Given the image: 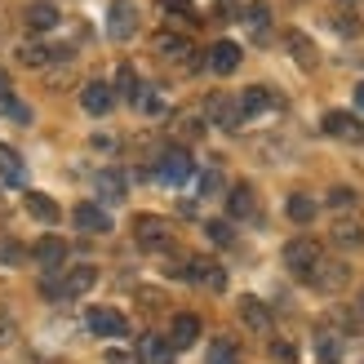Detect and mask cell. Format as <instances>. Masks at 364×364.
<instances>
[{"label":"cell","instance_id":"8d00e7d4","mask_svg":"<svg viewBox=\"0 0 364 364\" xmlns=\"http://www.w3.org/2000/svg\"><path fill=\"white\" fill-rule=\"evenodd\" d=\"M329 205H333V209H355V191H351V187H333V191H329Z\"/></svg>","mask_w":364,"mask_h":364},{"label":"cell","instance_id":"d6986e66","mask_svg":"<svg viewBox=\"0 0 364 364\" xmlns=\"http://www.w3.org/2000/svg\"><path fill=\"white\" fill-rule=\"evenodd\" d=\"M240 320L249 324L253 333H267V329H271V311H267L258 298H240Z\"/></svg>","mask_w":364,"mask_h":364},{"label":"cell","instance_id":"7c38bea8","mask_svg":"<svg viewBox=\"0 0 364 364\" xmlns=\"http://www.w3.org/2000/svg\"><path fill=\"white\" fill-rule=\"evenodd\" d=\"M209 120H218L223 129H235V124L245 120V116H240V102L227 98V94H213V98H209Z\"/></svg>","mask_w":364,"mask_h":364},{"label":"cell","instance_id":"cb8c5ba5","mask_svg":"<svg viewBox=\"0 0 364 364\" xmlns=\"http://www.w3.org/2000/svg\"><path fill=\"white\" fill-rule=\"evenodd\" d=\"M142 355H147L151 364H173V347H169V338H160V333L142 338Z\"/></svg>","mask_w":364,"mask_h":364},{"label":"cell","instance_id":"9a60e30c","mask_svg":"<svg viewBox=\"0 0 364 364\" xmlns=\"http://www.w3.org/2000/svg\"><path fill=\"white\" fill-rule=\"evenodd\" d=\"M94 187H98V200H107V205H120V200H124V173H120V169H98Z\"/></svg>","mask_w":364,"mask_h":364},{"label":"cell","instance_id":"484cf974","mask_svg":"<svg viewBox=\"0 0 364 364\" xmlns=\"http://www.w3.org/2000/svg\"><path fill=\"white\" fill-rule=\"evenodd\" d=\"M333 245H338V249H351V253H355V249L364 245V227L355 223V218H351V223H338V227H333Z\"/></svg>","mask_w":364,"mask_h":364},{"label":"cell","instance_id":"f6af8a7d","mask_svg":"<svg viewBox=\"0 0 364 364\" xmlns=\"http://www.w3.org/2000/svg\"><path fill=\"white\" fill-rule=\"evenodd\" d=\"M0 94H5V76H0Z\"/></svg>","mask_w":364,"mask_h":364},{"label":"cell","instance_id":"1f68e13d","mask_svg":"<svg viewBox=\"0 0 364 364\" xmlns=\"http://www.w3.org/2000/svg\"><path fill=\"white\" fill-rule=\"evenodd\" d=\"M134 107H142L147 116H160V112H165V98H156V89H138Z\"/></svg>","mask_w":364,"mask_h":364},{"label":"cell","instance_id":"5b68a950","mask_svg":"<svg viewBox=\"0 0 364 364\" xmlns=\"http://www.w3.org/2000/svg\"><path fill=\"white\" fill-rule=\"evenodd\" d=\"M85 324H89V329H94L98 338H124V333H129L124 316L112 311V306H89V311H85Z\"/></svg>","mask_w":364,"mask_h":364},{"label":"cell","instance_id":"30bf717a","mask_svg":"<svg viewBox=\"0 0 364 364\" xmlns=\"http://www.w3.org/2000/svg\"><path fill=\"white\" fill-rule=\"evenodd\" d=\"M80 107L89 116H107L116 107V94H112V85H102V80H94V85H85L80 89Z\"/></svg>","mask_w":364,"mask_h":364},{"label":"cell","instance_id":"5bb4252c","mask_svg":"<svg viewBox=\"0 0 364 364\" xmlns=\"http://www.w3.org/2000/svg\"><path fill=\"white\" fill-rule=\"evenodd\" d=\"M235 102H240V116L249 120V116L267 112V107H276V94H271V89H262V85H253V89H245V94H235Z\"/></svg>","mask_w":364,"mask_h":364},{"label":"cell","instance_id":"83f0119b","mask_svg":"<svg viewBox=\"0 0 364 364\" xmlns=\"http://www.w3.org/2000/svg\"><path fill=\"white\" fill-rule=\"evenodd\" d=\"M316 351H320L324 364H342V347H338V338H333L329 329H320V333H316Z\"/></svg>","mask_w":364,"mask_h":364},{"label":"cell","instance_id":"4dcf8cb0","mask_svg":"<svg viewBox=\"0 0 364 364\" xmlns=\"http://www.w3.org/2000/svg\"><path fill=\"white\" fill-rule=\"evenodd\" d=\"M112 94H124V98H138V76H134V67H120L116 71V89H112Z\"/></svg>","mask_w":364,"mask_h":364},{"label":"cell","instance_id":"7a4b0ae2","mask_svg":"<svg viewBox=\"0 0 364 364\" xmlns=\"http://www.w3.org/2000/svg\"><path fill=\"white\" fill-rule=\"evenodd\" d=\"M94 280H98V271L85 262V267H71L63 280H45V294H53V298H80V294L94 289Z\"/></svg>","mask_w":364,"mask_h":364},{"label":"cell","instance_id":"2e32d148","mask_svg":"<svg viewBox=\"0 0 364 364\" xmlns=\"http://www.w3.org/2000/svg\"><path fill=\"white\" fill-rule=\"evenodd\" d=\"M200 338V320L196 316H173V329H169V347L182 351V347H196Z\"/></svg>","mask_w":364,"mask_h":364},{"label":"cell","instance_id":"e0dca14e","mask_svg":"<svg viewBox=\"0 0 364 364\" xmlns=\"http://www.w3.org/2000/svg\"><path fill=\"white\" fill-rule=\"evenodd\" d=\"M76 227H80V231H98V235H107V231H112V218H107L102 205H89V200H85V205L76 209Z\"/></svg>","mask_w":364,"mask_h":364},{"label":"cell","instance_id":"7bdbcfd3","mask_svg":"<svg viewBox=\"0 0 364 364\" xmlns=\"http://www.w3.org/2000/svg\"><path fill=\"white\" fill-rule=\"evenodd\" d=\"M271 355H276V360H284V364H289V360H294V347H289V342H276V347H271Z\"/></svg>","mask_w":364,"mask_h":364},{"label":"cell","instance_id":"ac0fdd59","mask_svg":"<svg viewBox=\"0 0 364 364\" xmlns=\"http://www.w3.org/2000/svg\"><path fill=\"white\" fill-rule=\"evenodd\" d=\"M67 258V240H58V235H45L41 245H36V262H41L45 271H58Z\"/></svg>","mask_w":364,"mask_h":364},{"label":"cell","instance_id":"4fadbf2b","mask_svg":"<svg viewBox=\"0 0 364 364\" xmlns=\"http://www.w3.org/2000/svg\"><path fill=\"white\" fill-rule=\"evenodd\" d=\"M0 182H5V187H23L27 182V165L14 147H0Z\"/></svg>","mask_w":364,"mask_h":364},{"label":"cell","instance_id":"60d3db41","mask_svg":"<svg viewBox=\"0 0 364 364\" xmlns=\"http://www.w3.org/2000/svg\"><path fill=\"white\" fill-rule=\"evenodd\" d=\"M0 262H23V249L14 240H0Z\"/></svg>","mask_w":364,"mask_h":364},{"label":"cell","instance_id":"8fae6325","mask_svg":"<svg viewBox=\"0 0 364 364\" xmlns=\"http://www.w3.org/2000/svg\"><path fill=\"white\" fill-rule=\"evenodd\" d=\"M324 134H329V138H342V142H355V138H364L360 120H355L351 112H329V116H324Z\"/></svg>","mask_w":364,"mask_h":364},{"label":"cell","instance_id":"f1b7e54d","mask_svg":"<svg viewBox=\"0 0 364 364\" xmlns=\"http://www.w3.org/2000/svg\"><path fill=\"white\" fill-rule=\"evenodd\" d=\"M53 58V53L45 49V45H36V41H27V45H18V63L23 67H45Z\"/></svg>","mask_w":364,"mask_h":364},{"label":"cell","instance_id":"836d02e7","mask_svg":"<svg viewBox=\"0 0 364 364\" xmlns=\"http://www.w3.org/2000/svg\"><path fill=\"white\" fill-rule=\"evenodd\" d=\"M267 23H271V9L262 5V0H253V5H249V27L258 36H267Z\"/></svg>","mask_w":364,"mask_h":364},{"label":"cell","instance_id":"ee69618b","mask_svg":"<svg viewBox=\"0 0 364 364\" xmlns=\"http://www.w3.org/2000/svg\"><path fill=\"white\" fill-rule=\"evenodd\" d=\"M355 107L364 112V85H355Z\"/></svg>","mask_w":364,"mask_h":364},{"label":"cell","instance_id":"f35d334b","mask_svg":"<svg viewBox=\"0 0 364 364\" xmlns=\"http://www.w3.org/2000/svg\"><path fill=\"white\" fill-rule=\"evenodd\" d=\"M160 9H169V14H182V18H196V5L191 0H156Z\"/></svg>","mask_w":364,"mask_h":364},{"label":"cell","instance_id":"9c48e42d","mask_svg":"<svg viewBox=\"0 0 364 364\" xmlns=\"http://www.w3.org/2000/svg\"><path fill=\"white\" fill-rule=\"evenodd\" d=\"M306 280H311L320 294H338V289L347 284V267H342V262H324V258H320V262L311 267V276H306Z\"/></svg>","mask_w":364,"mask_h":364},{"label":"cell","instance_id":"ba28073f","mask_svg":"<svg viewBox=\"0 0 364 364\" xmlns=\"http://www.w3.org/2000/svg\"><path fill=\"white\" fill-rule=\"evenodd\" d=\"M205 67L218 71V76H231V71L240 67V45H235V41H218V45L205 53Z\"/></svg>","mask_w":364,"mask_h":364},{"label":"cell","instance_id":"8992f818","mask_svg":"<svg viewBox=\"0 0 364 364\" xmlns=\"http://www.w3.org/2000/svg\"><path fill=\"white\" fill-rule=\"evenodd\" d=\"M191 156H187V147H169L165 156H160V182H169V187H178V182H187L191 178Z\"/></svg>","mask_w":364,"mask_h":364},{"label":"cell","instance_id":"bcb514c9","mask_svg":"<svg viewBox=\"0 0 364 364\" xmlns=\"http://www.w3.org/2000/svg\"><path fill=\"white\" fill-rule=\"evenodd\" d=\"M360 311H364V298H360Z\"/></svg>","mask_w":364,"mask_h":364},{"label":"cell","instance_id":"74e56055","mask_svg":"<svg viewBox=\"0 0 364 364\" xmlns=\"http://www.w3.org/2000/svg\"><path fill=\"white\" fill-rule=\"evenodd\" d=\"M205 235H209L213 245H231V223H209Z\"/></svg>","mask_w":364,"mask_h":364},{"label":"cell","instance_id":"44dd1931","mask_svg":"<svg viewBox=\"0 0 364 364\" xmlns=\"http://www.w3.org/2000/svg\"><path fill=\"white\" fill-rule=\"evenodd\" d=\"M58 23H63V18H58V9H53V5H45V0L27 9V27H31V31H53Z\"/></svg>","mask_w":364,"mask_h":364},{"label":"cell","instance_id":"e575fe53","mask_svg":"<svg viewBox=\"0 0 364 364\" xmlns=\"http://www.w3.org/2000/svg\"><path fill=\"white\" fill-rule=\"evenodd\" d=\"M218 191H223V173H218V169H205V173H200V196H218Z\"/></svg>","mask_w":364,"mask_h":364},{"label":"cell","instance_id":"d4e9b609","mask_svg":"<svg viewBox=\"0 0 364 364\" xmlns=\"http://www.w3.org/2000/svg\"><path fill=\"white\" fill-rule=\"evenodd\" d=\"M227 209H231V218H253V209H258V205H253V187H245V182H240V187H231Z\"/></svg>","mask_w":364,"mask_h":364},{"label":"cell","instance_id":"277c9868","mask_svg":"<svg viewBox=\"0 0 364 364\" xmlns=\"http://www.w3.org/2000/svg\"><path fill=\"white\" fill-rule=\"evenodd\" d=\"M134 31H138V5L134 0H116L112 14H107V36L112 41H129Z\"/></svg>","mask_w":364,"mask_h":364},{"label":"cell","instance_id":"7402d4cb","mask_svg":"<svg viewBox=\"0 0 364 364\" xmlns=\"http://www.w3.org/2000/svg\"><path fill=\"white\" fill-rule=\"evenodd\" d=\"M156 53L160 58H191V45L182 41V36H173V31H160L156 36Z\"/></svg>","mask_w":364,"mask_h":364},{"label":"cell","instance_id":"3957f363","mask_svg":"<svg viewBox=\"0 0 364 364\" xmlns=\"http://www.w3.org/2000/svg\"><path fill=\"white\" fill-rule=\"evenodd\" d=\"M320 262V245L311 235H298V240L284 245V267L294 271V276H311V267Z\"/></svg>","mask_w":364,"mask_h":364},{"label":"cell","instance_id":"6da1fadb","mask_svg":"<svg viewBox=\"0 0 364 364\" xmlns=\"http://www.w3.org/2000/svg\"><path fill=\"white\" fill-rule=\"evenodd\" d=\"M134 240H138L142 249L160 253V249H169V245H173V227L165 223V218H151V213H142V218H134Z\"/></svg>","mask_w":364,"mask_h":364},{"label":"cell","instance_id":"52a82bcc","mask_svg":"<svg viewBox=\"0 0 364 364\" xmlns=\"http://www.w3.org/2000/svg\"><path fill=\"white\" fill-rule=\"evenodd\" d=\"M178 276H187L191 284H205V289H213V294H218V289L227 284V276H223V267H218V262H209V258H191L187 267L178 271Z\"/></svg>","mask_w":364,"mask_h":364},{"label":"cell","instance_id":"d590c367","mask_svg":"<svg viewBox=\"0 0 364 364\" xmlns=\"http://www.w3.org/2000/svg\"><path fill=\"white\" fill-rule=\"evenodd\" d=\"M178 134L182 138H200V134H205V120H200V116H178Z\"/></svg>","mask_w":364,"mask_h":364},{"label":"cell","instance_id":"d6a6232c","mask_svg":"<svg viewBox=\"0 0 364 364\" xmlns=\"http://www.w3.org/2000/svg\"><path fill=\"white\" fill-rule=\"evenodd\" d=\"M0 112L14 116V120H31V107H27V102H18L14 94H0Z\"/></svg>","mask_w":364,"mask_h":364},{"label":"cell","instance_id":"4316f807","mask_svg":"<svg viewBox=\"0 0 364 364\" xmlns=\"http://www.w3.org/2000/svg\"><path fill=\"white\" fill-rule=\"evenodd\" d=\"M209 364H240V351H235V342H231V338L209 342Z\"/></svg>","mask_w":364,"mask_h":364},{"label":"cell","instance_id":"ffe728a7","mask_svg":"<svg viewBox=\"0 0 364 364\" xmlns=\"http://www.w3.org/2000/svg\"><path fill=\"white\" fill-rule=\"evenodd\" d=\"M27 213L36 218V223H45V227L58 223V205H53L45 191H27Z\"/></svg>","mask_w":364,"mask_h":364},{"label":"cell","instance_id":"b9f144b4","mask_svg":"<svg viewBox=\"0 0 364 364\" xmlns=\"http://www.w3.org/2000/svg\"><path fill=\"white\" fill-rule=\"evenodd\" d=\"M333 31H342V36H355V31H360V23H355L351 14H342V18H333Z\"/></svg>","mask_w":364,"mask_h":364},{"label":"cell","instance_id":"603a6c76","mask_svg":"<svg viewBox=\"0 0 364 364\" xmlns=\"http://www.w3.org/2000/svg\"><path fill=\"white\" fill-rule=\"evenodd\" d=\"M289 53H294V58H298V67H306V71H311V67H316V58H320V53H316V45L306 41L302 31H289Z\"/></svg>","mask_w":364,"mask_h":364},{"label":"cell","instance_id":"ab89813d","mask_svg":"<svg viewBox=\"0 0 364 364\" xmlns=\"http://www.w3.org/2000/svg\"><path fill=\"white\" fill-rule=\"evenodd\" d=\"M14 342V320H9V311L0 306V347H9Z\"/></svg>","mask_w":364,"mask_h":364},{"label":"cell","instance_id":"f546056e","mask_svg":"<svg viewBox=\"0 0 364 364\" xmlns=\"http://www.w3.org/2000/svg\"><path fill=\"white\" fill-rule=\"evenodd\" d=\"M289 218H294V223H311V218H316V200L311 196H289Z\"/></svg>","mask_w":364,"mask_h":364}]
</instances>
